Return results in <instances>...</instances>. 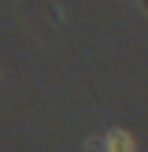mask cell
<instances>
[{"mask_svg": "<svg viewBox=\"0 0 148 152\" xmlns=\"http://www.w3.org/2000/svg\"><path fill=\"white\" fill-rule=\"evenodd\" d=\"M104 152H137V148H133V137L122 126H111V130L104 134Z\"/></svg>", "mask_w": 148, "mask_h": 152, "instance_id": "1", "label": "cell"}]
</instances>
